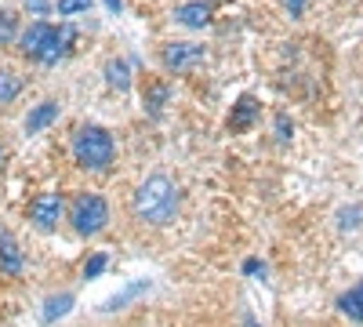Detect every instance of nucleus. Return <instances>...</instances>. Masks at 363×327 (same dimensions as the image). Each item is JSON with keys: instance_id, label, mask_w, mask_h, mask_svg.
Returning <instances> with one entry per match:
<instances>
[{"instance_id": "24", "label": "nucleus", "mask_w": 363, "mask_h": 327, "mask_svg": "<svg viewBox=\"0 0 363 327\" xmlns=\"http://www.w3.org/2000/svg\"><path fill=\"white\" fill-rule=\"evenodd\" d=\"M244 273H247V277H255V273H265V270H262V262H255V258H251V262L244 265Z\"/></svg>"}, {"instance_id": "18", "label": "nucleus", "mask_w": 363, "mask_h": 327, "mask_svg": "<svg viewBox=\"0 0 363 327\" xmlns=\"http://www.w3.org/2000/svg\"><path fill=\"white\" fill-rule=\"evenodd\" d=\"M15 26H18L15 11H0V44H8V40H15Z\"/></svg>"}, {"instance_id": "20", "label": "nucleus", "mask_w": 363, "mask_h": 327, "mask_svg": "<svg viewBox=\"0 0 363 327\" xmlns=\"http://www.w3.org/2000/svg\"><path fill=\"white\" fill-rule=\"evenodd\" d=\"M55 8H58V15H66V18H69V15H80V11H87V8H91V0H58Z\"/></svg>"}, {"instance_id": "6", "label": "nucleus", "mask_w": 363, "mask_h": 327, "mask_svg": "<svg viewBox=\"0 0 363 327\" xmlns=\"http://www.w3.org/2000/svg\"><path fill=\"white\" fill-rule=\"evenodd\" d=\"M55 33H58V26H51V22H33L26 29V33L18 37V51L26 55V58H37L40 62V55L48 51V44L55 40Z\"/></svg>"}, {"instance_id": "12", "label": "nucleus", "mask_w": 363, "mask_h": 327, "mask_svg": "<svg viewBox=\"0 0 363 327\" xmlns=\"http://www.w3.org/2000/svg\"><path fill=\"white\" fill-rule=\"evenodd\" d=\"M338 309H342V316H349V320L363 323V280L342 294V299H338Z\"/></svg>"}, {"instance_id": "1", "label": "nucleus", "mask_w": 363, "mask_h": 327, "mask_svg": "<svg viewBox=\"0 0 363 327\" xmlns=\"http://www.w3.org/2000/svg\"><path fill=\"white\" fill-rule=\"evenodd\" d=\"M135 218L145 222V226H167L174 222L178 215V189L167 174H153V178H145V182L135 189Z\"/></svg>"}, {"instance_id": "14", "label": "nucleus", "mask_w": 363, "mask_h": 327, "mask_svg": "<svg viewBox=\"0 0 363 327\" xmlns=\"http://www.w3.org/2000/svg\"><path fill=\"white\" fill-rule=\"evenodd\" d=\"M69 309H73V294H55V299H48V302H44L40 320H44V323H55L58 316H66Z\"/></svg>"}, {"instance_id": "16", "label": "nucleus", "mask_w": 363, "mask_h": 327, "mask_svg": "<svg viewBox=\"0 0 363 327\" xmlns=\"http://www.w3.org/2000/svg\"><path fill=\"white\" fill-rule=\"evenodd\" d=\"M145 287H149V284H145V280H138V284H131V287H128V291H120V294H116V299H109V302H106V306H102V309H106V313H116V309H120V306H128V302H131V299H138V294H142V291H145Z\"/></svg>"}, {"instance_id": "15", "label": "nucleus", "mask_w": 363, "mask_h": 327, "mask_svg": "<svg viewBox=\"0 0 363 327\" xmlns=\"http://www.w3.org/2000/svg\"><path fill=\"white\" fill-rule=\"evenodd\" d=\"M22 92V80L11 70H0V102H15Z\"/></svg>"}, {"instance_id": "13", "label": "nucleus", "mask_w": 363, "mask_h": 327, "mask_svg": "<svg viewBox=\"0 0 363 327\" xmlns=\"http://www.w3.org/2000/svg\"><path fill=\"white\" fill-rule=\"evenodd\" d=\"M106 80L116 87V92H128L131 87V70L124 58H113V62H106Z\"/></svg>"}, {"instance_id": "23", "label": "nucleus", "mask_w": 363, "mask_h": 327, "mask_svg": "<svg viewBox=\"0 0 363 327\" xmlns=\"http://www.w3.org/2000/svg\"><path fill=\"white\" fill-rule=\"evenodd\" d=\"M277 135H280L284 142L291 138V124H287V116H277Z\"/></svg>"}, {"instance_id": "2", "label": "nucleus", "mask_w": 363, "mask_h": 327, "mask_svg": "<svg viewBox=\"0 0 363 327\" xmlns=\"http://www.w3.org/2000/svg\"><path fill=\"white\" fill-rule=\"evenodd\" d=\"M113 157H116V142H113V135L106 128L87 124V128H80L73 135V160H77V167H84V171H106L113 164Z\"/></svg>"}, {"instance_id": "8", "label": "nucleus", "mask_w": 363, "mask_h": 327, "mask_svg": "<svg viewBox=\"0 0 363 327\" xmlns=\"http://www.w3.org/2000/svg\"><path fill=\"white\" fill-rule=\"evenodd\" d=\"M255 121H258V99H255V95L236 99V106H233V113H229V128H233L236 135H244Z\"/></svg>"}, {"instance_id": "10", "label": "nucleus", "mask_w": 363, "mask_h": 327, "mask_svg": "<svg viewBox=\"0 0 363 327\" xmlns=\"http://www.w3.org/2000/svg\"><path fill=\"white\" fill-rule=\"evenodd\" d=\"M174 18L182 26H189V29H203L211 22V4H203V0H193V4H182L174 11Z\"/></svg>"}, {"instance_id": "26", "label": "nucleus", "mask_w": 363, "mask_h": 327, "mask_svg": "<svg viewBox=\"0 0 363 327\" xmlns=\"http://www.w3.org/2000/svg\"><path fill=\"white\" fill-rule=\"evenodd\" d=\"M0 157H4V153H0Z\"/></svg>"}, {"instance_id": "3", "label": "nucleus", "mask_w": 363, "mask_h": 327, "mask_svg": "<svg viewBox=\"0 0 363 327\" xmlns=\"http://www.w3.org/2000/svg\"><path fill=\"white\" fill-rule=\"evenodd\" d=\"M69 222L80 236H99L109 226V204L99 193H77L69 204Z\"/></svg>"}, {"instance_id": "21", "label": "nucleus", "mask_w": 363, "mask_h": 327, "mask_svg": "<svg viewBox=\"0 0 363 327\" xmlns=\"http://www.w3.org/2000/svg\"><path fill=\"white\" fill-rule=\"evenodd\" d=\"M26 8L33 11V15H48V11H51V4H48V0H26Z\"/></svg>"}, {"instance_id": "17", "label": "nucleus", "mask_w": 363, "mask_h": 327, "mask_svg": "<svg viewBox=\"0 0 363 327\" xmlns=\"http://www.w3.org/2000/svg\"><path fill=\"white\" fill-rule=\"evenodd\" d=\"M171 99V87L167 84H153V87H149V95H145V106H149V113H160L164 109V102Z\"/></svg>"}, {"instance_id": "5", "label": "nucleus", "mask_w": 363, "mask_h": 327, "mask_svg": "<svg viewBox=\"0 0 363 327\" xmlns=\"http://www.w3.org/2000/svg\"><path fill=\"white\" fill-rule=\"evenodd\" d=\"M160 62L171 73H186V70H193V66L203 62V48L200 44H167L164 55H160Z\"/></svg>"}, {"instance_id": "19", "label": "nucleus", "mask_w": 363, "mask_h": 327, "mask_svg": "<svg viewBox=\"0 0 363 327\" xmlns=\"http://www.w3.org/2000/svg\"><path fill=\"white\" fill-rule=\"evenodd\" d=\"M106 262H109L106 255H91V258L84 262V280H95V277L106 270Z\"/></svg>"}, {"instance_id": "4", "label": "nucleus", "mask_w": 363, "mask_h": 327, "mask_svg": "<svg viewBox=\"0 0 363 327\" xmlns=\"http://www.w3.org/2000/svg\"><path fill=\"white\" fill-rule=\"evenodd\" d=\"M66 215V204H62V193H37L33 200H29V222H33L37 229L51 233L58 222H62Z\"/></svg>"}, {"instance_id": "25", "label": "nucleus", "mask_w": 363, "mask_h": 327, "mask_svg": "<svg viewBox=\"0 0 363 327\" xmlns=\"http://www.w3.org/2000/svg\"><path fill=\"white\" fill-rule=\"evenodd\" d=\"M106 8H109V11H120L124 4H120V0H106Z\"/></svg>"}, {"instance_id": "22", "label": "nucleus", "mask_w": 363, "mask_h": 327, "mask_svg": "<svg viewBox=\"0 0 363 327\" xmlns=\"http://www.w3.org/2000/svg\"><path fill=\"white\" fill-rule=\"evenodd\" d=\"M306 4H309V0H284V8H287V11L294 15V18H298L301 11H306Z\"/></svg>"}, {"instance_id": "7", "label": "nucleus", "mask_w": 363, "mask_h": 327, "mask_svg": "<svg viewBox=\"0 0 363 327\" xmlns=\"http://www.w3.org/2000/svg\"><path fill=\"white\" fill-rule=\"evenodd\" d=\"M26 270V258H22V248L18 240L8 233V229H0V273H8V277H18Z\"/></svg>"}, {"instance_id": "11", "label": "nucleus", "mask_w": 363, "mask_h": 327, "mask_svg": "<svg viewBox=\"0 0 363 327\" xmlns=\"http://www.w3.org/2000/svg\"><path fill=\"white\" fill-rule=\"evenodd\" d=\"M55 121H58V102L48 99V102H40L33 113L26 116V131H29V135H37V131H44V128L55 124Z\"/></svg>"}, {"instance_id": "9", "label": "nucleus", "mask_w": 363, "mask_h": 327, "mask_svg": "<svg viewBox=\"0 0 363 327\" xmlns=\"http://www.w3.org/2000/svg\"><path fill=\"white\" fill-rule=\"evenodd\" d=\"M69 48H73V26H58L55 40H51V44H48V51L40 55V62H44V66H55V62H62V58L69 55Z\"/></svg>"}]
</instances>
